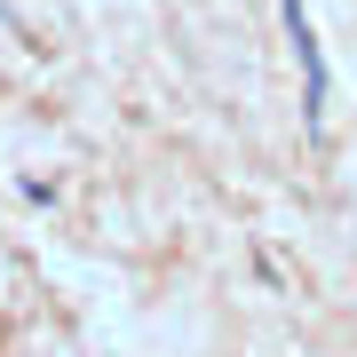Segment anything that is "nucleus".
Returning <instances> with one entry per match:
<instances>
[{
  "instance_id": "f03ea898",
  "label": "nucleus",
  "mask_w": 357,
  "mask_h": 357,
  "mask_svg": "<svg viewBox=\"0 0 357 357\" xmlns=\"http://www.w3.org/2000/svg\"><path fill=\"white\" fill-rule=\"evenodd\" d=\"M0 24H8V0H0Z\"/></svg>"
},
{
  "instance_id": "f257e3e1",
  "label": "nucleus",
  "mask_w": 357,
  "mask_h": 357,
  "mask_svg": "<svg viewBox=\"0 0 357 357\" xmlns=\"http://www.w3.org/2000/svg\"><path fill=\"white\" fill-rule=\"evenodd\" d=\"M278 16H286V40H294V64H302V128L318 135V128H326V103H333V79H326V56H318V32H310L302 0H278Z\"/></svg>"
}]
</instances>
